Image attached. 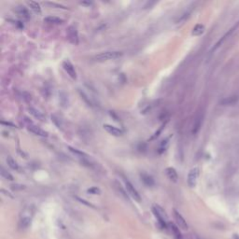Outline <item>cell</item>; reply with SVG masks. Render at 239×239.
I'll return each instance as SVG.
<instances>
[{"mask_svg": "<svg viewBox=\"0 0 239 239\" xmlns=\"http://www.w3.org/2000/svg\"><path fill=\"white\" fill-rule=\"evenodd\" d=\"M104 129L106 130V131L113 135V136H121L124 135V131H122L121 129L118 128V127H115L113 125H110V124H104Z\"/></svg>", "mask_w": 239, "mask_h": 239, "instance_id": "cell-10", "label": "cell"}, {"mask_svg": "<svg viewBox=\"0 0 239 239\" xmlns=\"http://www.w3.org/2000/svg\"><path fill=\"white\" fill-rule=\"evenodd\" d=\"M0 174H1V176L6 178V179H8V180H10V181H12V180L14 179L13 177L10 175V174L8 172V171H6L4 167H1V172H0Z\"/></svg>", "mask_w": 239, "mask_h": 239, "instance_id": "cell-24", "label": "cell"}, {"mask_svg": "<svg viewBox=\"0 0 239 239\" xmlns=\"http://www.w3.org/2000/svg\"><path fill=\"white\" fill-rule=\"evenodd\" d=\"M28 130L30 131L31 133L35 134V135H39V136H43V137H46L48 136V133L46 131H44V130H42L41 128L38 127V126H36L34 124H29L28 125Z\"/></svg>", "mask_w": 239, "mask_h": 239, "instance_id": "cell-12", "label": "cell"}, {"mask_svg": "<svg viewBox=\"0 0 239 239\" xmlns=\"http://www.w3.org/2000/svg\"><path fill=\"white\" fill-rule=\"evenodd\" d=\"M68 149H69V150L71 151L72 153H74L77 157L81 158V160H83L84 163H88L89 155H87L85 152H83V151L79 150V149H74V148H72V147H68Z\"/></svg>", "mask_w": 239, "mask_h": 239, "instance_id": "cell-14", "label": "cell"}, {"mask_svg": "<svg viewBox=\"0 0 239 239\" xmlns=\"http://www.w3.org/2000/svg\"><path fill=\"white\" fill-rule=\"evenodd\" d=\"M28 5L30 7V9L36 12V13H40L41 12V8H40V5L38 3V2H35V1H29L28 2Z\"/></svg>", "mask_w": 239, "mask_h": 239, "instance_id": "cell-22", "label": "cell"}, {"mask_svg": "<svg viewBox=\"0 0 239 239\" xmlns=\"http://www.w3.org/2000/svg\"><path fill=\"white\" fill-rule=\"evenodd\" d=\"M81 5H91L92 3H91V2H81Z\"/></svg>", "mask_w": 239, "mask_h": 239, "instance_id": "cell-30", "label": "cell"}, {"mask_svg": "<svg viewBox=\"0 0 239 239\" xmlns=\"http://www.w3.org/2000/svg\"><path fill=\"white\" fill-rule=\"evenodd\" d=\"M169 139H170V137H168V138H166V139L162 141V143L160 145V148H159V153L164 152V151L167 149L168 145H169Z\"/></svg>", "mask_w": 239, "mask_h": 239, "instance_id": "cell-23", "label": "cell"}, {"mask_svg": "<svg viewBox=\"0 0 239 239\" xmlns=\"http://www.w3.org/2000/svg\"><path fill=\"white\" fill-rule=\"evenodd\" d=\"M44 21L48 24H63V20L58 18V17H55V16H48L46 18H44Z\"/></svg>", "mask_w": 239, "mask_h": 239, "instance_id": "cell-18", "label": "cell"}, {"mask_svg": "<svg viewBox=\"0 0 239 239\" xmlns=\"http://www.w3.org/2000/svg\"><path fill=\"white\" fill-rule=\"evenodd\" d=\"M87 192H89L91 194H100L101 190L97 187H92V188H90V189L87 190Z\"/></svg>", "mask_w": 239, "mask_h": 239, "instance_id": "cell-25", "label": "cell"}, {"mask_svg": "<svg viewBox=\"0 0 239 239\" xmlns=\"http://www.w3.org/2000/svg\"><path fill=\"white\" fill-rule=\"evenodd\" d=\"M34 216V207L32 206H27L24 208V210L21 213L19 227L21 229H27L31 224L32 219Z\"/></svg>", "mask_w": 239, "mask_h": 239, "instance_id": "cell-1", "label": "cell"}, {"mask_svg": "<svg viewBox=\"0 0 239 239\" xmlns=\"http://www.w3.org/2000/svg\"><path fill=\"white\" fill-rule=\"evenodd\" d=\"M29 111L30 113L34 116L35 118H37L38 120H40V121H45V116L42 112H40L39 110H36L34 107H29Z\"/></svg>", "mask_w": 239, "mask_h": 239, "instance_id": "cell-19", "label": "cell"}, {"mask_svg": "<svg viewBox=\"0 0 239 239\" xmlns=\"http://www.w3.org/2000/svg\"><path fill=\"white\" fill-rule=\"evenodd\" d=\"M165 174L167 178L173 182H177L178 179V172L177 170L174 167H167L165 169Z\"/></svg>", "mask_w": 239, "mask_h": 239, "instance_id": "cell-13", "label": "cell"}, {"mask_svg": "<svg viewBox=\"0 0 239 239\" xmlns=\"http://www.w3.org/2000/svg\"><path fill=\"white\" fill-rule=\"evenodd\" d=\"M233 239H239V235H238L237 234H235V235H233Z\"/></svg>", "mask_w": 239, "mask_h": 239, "instance_id": "cell-29", "label": "cell"}, {"mask_svg": "<svg viewBox=\"0 0 239 239\" xmlns=\"http://www.w3.org/2000/svg\"><path fill=\"white\" fill-rule=\"evenodd\" d=\"M152 212L154 216L156 217V219L158 220V224L162 229L164 228H167L168 224H167V214L164 211V209L161 207L159 205H154L152 206Z\"/></svg>", "mask_w": 239, "mask_h": 239, "instance_id": "cell-2", "label": "cell"}, {"mask_svg": "<svg viewBox=\"0 0 239 239\" xmlns=\"http://www.w3.org/2000/svg\"><path fill=\"white\" fill-rule=\"evenodd\" d=\"M174 218H175V221L178 224V227L181 228L183 230H187L188 229V224L186 222V221L184 220V218L181 216L178 211H177L176 209H174Z\"/></svg>", "mask_w": 239, "mask_h": 239, "instance_id": "cell-9", "label": "cell"}, {"mask_svg": "<svg viewBox=\"0 0 239 239\" xmlns=\"http://www.w3.org/2000/svg\"><path fill=\"white\" fill-rule=\"evenodd\" d=\"M168 226H169V228H170V230L172 232L174 237H175L176 239H183L182 235H181V233H180L179 228L178 226H176L174 223H168Z\"/></svg>", "mask_w": 239, "mask_h": 239, "instance_id": "cell-16", "label": "cell"}, {"mask_svg": "<svg viewBox=\"0 0 239 239\" xmlns=\"http://www.w3.org/2000/svg\"><path fill=\"white\" fill-rule=\"evenodd\" d=\"M202 121H203V116H198L194 121V124H193V130H192V133L193 135H196L198 133V131L201 128V125H202Z\"/></svg>", "mask_w": 239, "mask_h": 239, "instance_id": "cell-20", "label": "cell"}, {"mask_svg": "<svg viewBox=\"0 0 239 239\" xmlns=\"http://www.w3.org/2000/svg\"><path fill=\"white\" fill-rule=\"evenodd\" d=\"M7 164H8V165L12 170H19V165H18L17 162L14 160L11 156H9L8 158H7Z\"/></svg>", "mask_w": 239, "mask_h": 239, "instance_id": "cell-21", "label": "cell"}, {"mask_svg": "<svg viewBox=\"0 0 239 239\" xmlns=\"http://www.w3.org/2000/svg\"><path fill=\"white\" fill-rule=\"evenodd\" d=\"M140 178H141V180L143 181V183L145 185L149 186V187L153 186L154 183H155L153 178L151 177V176H149V174H147V173H142V174H140Z\"/></svg>", "mask_w": 239, "mask_h": 239, "instance_id": "cell-15", "label": "cell"}, {"mask_svg": "<svg viewBox=\"0 0 239 239\" xmlns=\"http://www.w3.org/2000/svg\"><path fill=\"white\" fill-rule=\"evenodd\" d=\"M122 52L120 50H106V52L100 53L95 56V60L97 62H106L110 60H116L122 56Z\"/></svg>", "mask_w": 239, "mask_h": 239, "instance_id": "cell-3", "label": "cell"}, {"mask_svg": "<svg viewBox=\"0 0 239 239\" xmlns=\"http://www.w3.org/2000/svg\"><path fill=\"white\" fill-rule=\"evenodd\" d=\"M63 67L64 69L66 70V72L68 74V76L73 78V79H76L77 78V72H76V69L74 67V66L72 64V63L68 60H66L63 62Z\"/></svg>", "mask_w": 239, "mask_h": 239, "instance_id": "cell-7", "label": "cell"}, {"mask_svg": "<svg viewBox=\"0 0 239 239\" xmlns=\"http://www.w3.org/2000/svg\"><path fill=\"white\" fill-rule=\"evenodd\" d=\"M191 12H192L191 10H188V11H186V12L183 14V15L179 18L178 21H186V19H188V18H189V16L191 15Z\"/></svg>", "mask_w": 239, "mask_h": 239, "instance_id": "cell-27", "label": "cell"}, {"mask_svg": "<svg viewBox=\"0 0 239 239\" xmlns=\"http://www.w3.org/2000/svg\"><path fill=\"white\" fill-rule=\"evenodd\" d=\"M48 5H50V6H53V7H57V8H61V9H64L66 10L67 8L66 7H64V6H62V5H58V4H55V3H47Z\"/></svg>", "mask_w": 239, "mask_h": 239, "instance_id": "cell-28", "label": "cell"}, {"mask_svg": "<svg viewBox=\"0 0 239 239\" xmlns=\"http://www.w3.org/2000/svg\"><path fill=\"white\" fill-rule=\"evenodd\" d=\"M205 30H206L205 25L204 24H196V25L193 27L192 31V35L198 37V36H200V35H202L203 33H204Z\"/></svg>", "mask_w": 239, "mask_h": 239, "instance_id": "cell-17", "label": "cell"}, {"mask_svg": "<svg viewBox=\"0 0 239 239\" xmlns=\"http://www.w3.org/2000/svg\"><path fill=\"white\" fill-rule=\"evenodd\" d=\"M124 184H125V188H126V191L128 192V193L131 195V197L135 200L136 202H140L141 201V197H140V194L139 192H137V190L134 187V185L129 181L128 179L124 178Z\"/></svg>", "mask_w": 239, "mask_h": 239, "instance_id": "cell-5", "label": "cell"}, {"mask_svg": "<svg viewBox=\"0 0 239 239\" xmlns=\"http://www.w3.org/2000/svg\"><path fill=\"white\" fill-rule=\"evenodd\" d=\"M199 174H200V170L198 167H193L190 170L189 174H188V178H187V183L190 188H194L196 186Z\"/></svg>", "mask_w": 239, "mask_h": 239, "instance_id": "cell-4", "label": "cell"}, {"mask_svg": "<svg viewBox=\"0 0 239 239\" xmlns=\"http://www.w3.org/2000/svg\"><path fill=\"white\" fill-rule=\"evenodd\" d=\"M67 38L70 43L73 45H78V35L77 28L73 25H71L67 28Z\"/></svg>", "mask_w": 239, "mask_h": 239, "instance_id": "cell-6", "label": "cell"}, {"mask_svg": "<svg viewBox=\"0 0 239 239\" xmlns=\"http://www.w3.org/2000/svg\"><path fill=\"white\" fill-rule=\"evenodd\" d=\"M238 26H239V21H237V24H235L233 27H232V28L230 29V30H229V31H228V32H227L225 35H224L223 37H222V38H221V39L218 41V42L216 43V45L213 47V49L211 50V52H213V50H215L216 49H218V48H219V47H220V46L222 44V43H223L224 41H225V40H226V39L229 38V37H231L232 34H233V33L235 32V30H236V29L238 28Z\"/></svg>", "mask_w": 239, "mask_h": 239, "instance_id": "cell-8", "label": "cell"}, {"mask_svg": "<svg viewBox=\"0 0 239 239\" xmlns=\"http://www.w3.org/2000/svg\"><path fill=\"white\" fill-rule=\"evenodd\" d=\"M235 102H236V99H235V98H233V97H229V99L223 100L221 103H222L224 106H226V105H231V104H233V103H235Z\"/></svg>", "mask_w": 239, "mask_h": 239, "instance_id": "cell-26", "label": "cell"}, {"mask_svg": "<svg viewBox=\"0 0 239 239\" xmlns=\"http://www.w3.org/2000/svg\"><path fill=\"white\" fill-rule=\"evenodd\" d=\"M15 12L17 13V15L21 18L23 20H29L30 19V13H29L28 10L24 6H18L15 9Z\"/></svg>", "mask_w": 239, "mask_h": 239, "instance_id": "cell-11", "label": "cell"}]
</instances>
